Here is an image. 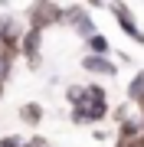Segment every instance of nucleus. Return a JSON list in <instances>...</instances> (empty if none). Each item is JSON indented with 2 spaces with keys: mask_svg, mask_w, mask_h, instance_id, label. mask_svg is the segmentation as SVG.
<instances>
[{
  "mask_svg": "<svg viewBox=\"0 0 144 147\" xmlns=\"http://www.w3.org/2000/svg\"><path fill=\"white\" fill-rule=\"evenodd\" d=\"M66 23V7L53 3V0H39V3L26 7V30L46 33L49 26H62Z\"/></svg>",
  "mask_w": 144,
  "mask_h": 147,
  "instance_id": "f257e3e1",
  "label": "nucleus"
},
{
  "mask_svg": "<svg viewBox=\"0 0 144 147\" xmlns=\"http://www.w3.org/2000/svg\"><path fill=\"white\" fill-rule=\"evenodd\" d=\"M62 26H69L82 42H85L89 36H95V33H98L95 20H92V10H89L85 3H66V23H62Z\"/></svg>",
  "mask_w": 144,
  "mask_h": 147,
  "instance_id": "f03ea898",
  "label": "nucleus"
},
{
  "mask_svg": "<svg viewBox=\"0 0 144 147\" xmlns=\"http://www.w3.org/2000/svg\"><path fill=\"white\" fill-rule=\"evenodd\" d=\"M105 10L118 20V30H121L124 36L134 39L138 46H144V30L138 26V20H134V13H131V7H128V3H118V0H115V3H108Z\"/></svg>",
  "mask_w": 144,
  "mask_h": 147,
  "instance_id": "7ed1b4c3",
  "label": "nucleus"
},
{
  "mask_svg": "<svg viewBox=\"0 0 144 147\" xmlns=\"http://www.w3.org/2000/svg\"><path fill=\"white\" fill-rule=\"evenodd\" d=\"M20 59L26 62V69H33V72L43 65V33L23 30V36H20Z\"/></svg>",
  "mask_w": 144,
  "mask_h": 147,
  "instance_id": "20e7f679",
  "label": "nucleus"
},
{
  "mask_svg": "<svg viewBox=\"0 0 144 147\" xmlns=\"http://www.w3.org/2000/svg\"><path fill=\"white\" fill-rule=\"evenodd\" d=\"M82 72L89 75H118V62L115 59H105V56H82Z\"/></svg>",
  "mask_w": 144,
  "mask_h": 147,
  "instance_id": "39448f33",
  "label": "nucleus"
},
{
  "mask_svg": "<svg viewBox=\"0 0 144 147\" xmlns=\"http://www.w3.org/2000/svg\"><path fill=\"white\" fill-rule=\"evenodd\" d=\"M16 118H20L26 127H39V124H43V118H46V111H43L39 101H23V105L16 108Z\"/></svg>",
  "mask_w": 144,
  "mask_h": 147,
  "instance_id": "423d86ee",
  "label": "nucleus"
},
{
  "mask_svg": "<svg viewBox=\"0 0 144 147\" xmlns=\"http://www.w3.org/2000/svg\"><path fill=\"white\" fill-rule=\"evenodd\" d=\"M82 46H85V56H105V59H112V53H115L105 33H95V36H89Z\"/></svg>",
  "mask_w": 144,
  "mask_h": 147,
  "instance_id": "0eeeda50",
  "label": "nucleus"
},
{
  "mask_svg": "<svg viewBox=\"0 0 144 147\" xmlns=\"http://www.w3.org/2000/svg\"><path fill=\"white\" fill-rule=\"evenodd\" d=\"M23 30H26V26H20V23H16V16H10V13L0 16V39H20Z\"/></svg>",
  "mask_w": 144,
  "mask_h": 147,
  "instance_id": "6e6552de",
  "label": "nucleus"
},
{
  "mask_svg": "<svg viewBox=\"0 0 144 147\" xmlns=\"http://www.w3.org/2000/svg\"><path fill=\"white\" fill-rule=\"evenodd\" d=\"M108 115H112V105H108V101H89V105H85V118H89V124H101Z\"/></svg>",
  "mask_w": 144,
  "mask_h": 147,
  "instance_id": "1a4fd4ad",
  "label": "nucleus"
},
{
  "mask_svg": "<svg viewBox=\"0 0 144 147\" xmlns=\"http://www.w3.org/2000/svg\"><path fill=\"white\" fill-rule=\"evenodd\" d=\"M66 101H69V108H82V105H89L85 85H82V82H72V85H66Z\"/></svg>",
  "mask_w": 144,
  "mask_h": 147,
  "instance_id": "9d476101",
  "label": "nucleus"
},
{
  "mask_svg": "<svg viewBox=\"0 0 144 147\" xmlns=\"http://www.w3.org/2000/svg\"><path fill=\"white\" fill-rule=\"evenodd\" d=\"M115 134H118V144H121V141H131V137H138L141 134V118H128V121H121V124H118L115 127Z\"/></svg>",
  "mask_w": 144,
  "mask_h": 147,
  "instance_id": "9b49d317",
  "label": "nucleus"
},
{
  "mask_svg": "<svg viewBox=\"0 0 144 147\" xmlns=\"http://www.w3.org/2000/svg\"><path fill=\"white\" fill-rule=\"evenodd\" d=\"M124 95H128V105H134V101L144 95V69H138V72L131 75V82H128V88H124Z\"/></svg>",
  "mask_w": 144,
  "mask_h": 147,
  "instance_id": "f8f14e48",
  "label": "nucleus"
},
{
  "mask_svg": "<svg viewBox=\"0 0 144 147\" xmlns=\"http://www.w3.org/2000/svg\"><path fill=\"white\" fill-rule=\"evenodd\" d=\"M85 95L89 101H108V88L101 82H85Z\"/></svg>",
  "mask_w": 144,
  "mask_h": 147,
  "instance_id": "ddd939ff",
  "label": "nucleus"
},
{
  "mask_svg": "<svg viewBox=\"0 0 144 147\" xmlns=\"http://www.w3.org/2000/svg\"><path fill=\"white\" fill-rule=\"evenodd\" d=\"M131 108H134V105L121 101V105H115V108H112V115H108V118H112L115 124H121V121H128V118H131Z\"/></svg>",
  "mask_w": 144,
  "mask_h": 147,
  "instance_id": "4468645a",
  "label": "nucleus"
},
{
  "mask_svg": "<svg viewBox=\"0 0 144 147\" xmlns=\"http://www.w3.org/2000/svg\"><path fill=\"white\" fill-rule=\"evenodd\" d=\"M26 141H23V137H16V134H3L0 137V147H23Z\"/></svg>",
  "mask_w": 144,
  "mask_h": 147,
  "instance_id": "2eb2a0df",
  "label": "nucleus"
},
{
  "mask_svg": "<svg viewBox=\"0 0 144 147\" xmlns=\"http://www.w3.org/2000/svg\"><path fill=\"white\" fill-rule=\"evenodd\" d=\"M26 147H49V141H46V137H39V134H33L30 141H26Z\"/></svg>",
  "mask_w": 144,
  "mask_h": 147,
  "instance_id": "dca6fc26",
  "label": "nucleus"
},
{
  "mask_svg": "<svg viewBox=\"0 0 144 147\" xmlns=\"http://www.w3.org/2000/svg\"><path fill=\"white\" fill-rule=\"evenodd\" d=\"M118 147H144V134H138V137H131V141H121Z\"/></svg>",
  "mask_w": 144,
  "mask_h": 147,
  "instance_id": "f3484780",
  "label": "nucleus"
},
{
  "mask_svg": "<svg viewBox=\"0 0 144 147\" xmlns=\"http://www.w3.org/2000/svg\"><path fill=\"white\" fill-rule=\"evenodd\" d=\"M134 108H138V111H141V118H144V95H141L138 101H134Z\"/></svg>",
  "mask_w": 144,
  "mask_h": 147,
  "instance_id": "a211bd4d",
  "label": "nucleus"
},
{
  "mask_svg": "<svg viewBox=\"0 0 144 147\" xmlns=\"http://www.w3.org/2000/svg\"><path fill=\"white\" fill-rule=\"evenodd\" d=\"M3 88H7V85H3V82H0V101H3Z\"/></svg>",
  "mask_w": 144,
  "mask_h": 147,
  "instance_id": "6ab92c4d",
  "label": "nucleus"
},
{
  "mask_svg": "<svg viewBox=\"0 0 144 147\" xmlns=\"http://www.w3.org/2000/svg\"><path fill=\"white\" fill-rule=\"evenodd\" d=\"M141 134H144V118H141Z\"/></svg>",
  "mask_w": 144,
  "mask_h": 147,
  "instance_id": "aec40b11",
  "label": "nucleus"
},
{
  "mask_svg": "<svg viewBox=\"0 0 144 147\" xmlns=\"http://www.w3.org/2000/svg\"><path fill=\"white\" fill-rule=\"evenodd\" d=\"M115 147H118V144H115Z\"/></svg>",
  "mask_w": 144,
  "mask_h": 147,
  "instance_id": "412c9836",
  "label": "nucleus"
}]
</instances>
